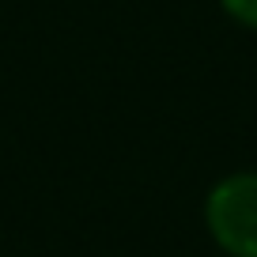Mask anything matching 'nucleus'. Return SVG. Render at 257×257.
<instances>
[{
  "mask_svg": "<svg viewBox=\"0 0 257 257\" xmlns=\"http://www.w3.org/2000/svg\"><path fill=\"white\" fill-rule=\"evenodd\" d=\"M204 223L227 257H257V170L231 174L212 185Z\"/></svg>",
  "mask_w": 257,
  "mask_h": 257,
  "instance_id": "obj_1",
  "label": "nucleus"
},
{
  "mask_svg": "<svg viewBox=\"0 0 257 257\" xmlns=\"http://www.w3.org/2000/svg\"><path fill=\"white\" fill-rule=\"evenodd\" d=\"M223 4V12L231 19H238L242 27H253L257 31V0H219Z\"/></svg>",
  "mask_w": 257,
  "mask_h": 257,
  "instance_id": "obj_2",
  "label": "nucleus"
}]
</instances>
